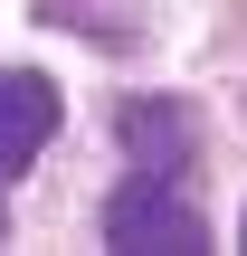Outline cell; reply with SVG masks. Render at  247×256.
<instances>
[{
  "instance_id": "cell-1",
  "label": "cell",
  "mask_w": 247,
  "mask_h": 256,
  "mask_svg": "<svg viewBox=\"0 0 247 256\" xmlns=\"http://www.w3.org/2000/svg\"><path fill=\"white\" fill-rule=\"evenodd\" d=\"M105 247H152V256H200L209 247V218L190 209V190L171 171H133L114 200H105Z\"/></svg>"
},
{
  "instance_id": "cell-2",
  "label": "cell",
  "mask_w": 247,
  "mask_h": 256,
  "mask_svg": "<svg viewBox=\"0 0 247 256\" xmlns=\"http://www.w3.org/2000/svg\"><path fill=\"white\" fill-rule=\"evenodd\" d=\"M48 133H57V86L38 66H0V180L29 171L48 152Z\"/></svg>"
},
{
  "instance_id": "cell-3",
  "label": "cell",
  "mask_w": 247,
  "mask_h": 256,
  "mask_svg": "<svg viewBox=\"0 0 247 256\" xmlns=\"http://www.w3.org/2000/svg\"><path fill=\"white\" fill-rule=\"evenodd\" d=\"M124 142H133V171H171V180H181L200 124H190L181 95H133V104H124Z\"/></svg>"
},
{
  "instance_id": "cell-4",
  "label": "cell",
  "mask_w": 247,
  "mask_h": 256,
  "mask_svg": "<svg viewBox=\"0 0 247 256\" xmlns=\"http://www.w3.org/2000/svg\"><path fill=\"white\" fill-rule=\"evenodd\" d=\"M238 247H247V218H238Z\"/></svg>"
}]
</instances>
